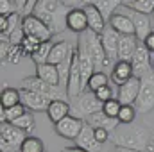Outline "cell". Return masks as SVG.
I'll return each instance as SVG.
<instances>
[{
    "label": "cell",
    "instance_id": "cell-1",
    "mask_svg": "<svg viewBox=\"0 0 154 152\" xmlns=\"http://www.w3.org/2000/svg\"><path fill=\"white\" fill-rule=\"evenodd\" d=\"M152 131L147 129L145 125H136V123H129V125H118L109 136V141L115 147L122 149H131L136 152L147 150L149 141H151Z\"/></svg>",
    "mask_w": 154,
    "mask_h": 152
},
{
    "label": "cell",
    "instance_id": "cell-2",
    "mask_svg": "<svg viewBox=\"0 0 154 152\" xmlns=\"http://www.w3.org/2000/svg\"><path fill=\"white\" fill-rule=\"evenodd\" d=\"M68 11L65 2H57V0H38V5L34 9V16L41 20L47 29L52 34H59L66 29V16Z\"/></svg>",
    "mask_w": 154,
    "mask_h": 152
},
{
    "label": "cell",
    "instance_id": "cell-3",
    "mask_svg": "<svg viewBox=\"0 0 154 152\" xmlns=\"http://www.w3.org/2000/svg\"><path fill=\"white\" fill-rule=\"evenodd\" d=\"M72 106V111L75 113L77 118H81V120H88L90 116H93V114L100 113L102 111V102H99V99L95 97V93H91V91H84V93H81L77 99H74V102L70 104Z\"/></svg>",
    "mask_w": 154,
    "mask_h": 152
},
{
    "label": "cell",
    "instance_id": "cell-4",
    "mask_svg": "<svg viewBox=\"0 0 154 152\" xmlns=\"http://www.w3.org/2000/svg\"><path fill=\"white\" fill-rule=\"evenodd\" d=\"M27 134L14 127L13 123H0V150L2 152H20L22 143L25 141Z\"/></svg>",
    "mask_w": 154,
    "mask_h": 152
},
{
    "label": "cell",
    "instance_id": "cell-5",
    "mask_svg": "<svg viewBox=\"0 0 154 152\" xmlns=\"http://www.w3.org/2000/svg\"><path fill=\"white\" fill-rule=\"evenodd\" d=\"M22 88H23V90H29V91H34V93H39V95L47 97L48 100H65V91H63V88L50 86V84H47L45 81H41L38 75L25 77V79L22 81Z\"/></svg>",
    "mask_w": 154,
    "mask_h": 152
},
{
    "label": "cell",
    "instance_id": "cell-6",
    "mask_svg": "<svg viewBox=\"0 0 154 152\" xmlns=\"http://www.w3.org/2000/svg\"><path fill=\"white\" fill-rule=\"evenodd\" d=\"M134 108L138 113H149L154 109V72L140 79V93Z\"/></svg>",
    "mask_w": 154,
    "mask_h": 152
},
{
    "label": "cell",
    "instance_id": "cell-7",
    "mask_svg": "<svg viewBox=\"0 0 154 152\" xmlns=\"http://www.w3.org/2000/svg\"><path fill=\"white\" fill-rule=\"evenodd\" d=\"M81 39L86 43L91 57H93V63H95V68H102L106 66L109 61H108V56L104 52V47H102V41H100V34H95L91 31H86L84 34H81Z\"/></svg>",
    "mask_w": 154,
    "mask_h": 152
},
{
    "label": "cell",
    "instance_id": "cell-8",
    "mask_svg": "<svg viewBox=\"0 0 154 152\" xmlns=\"http://www.w3.org/2000/svg\"><path fill=\"white\" fill-rule=\"evenodd\" d=\"M131 66H133V74L136 79H143L145 75L154 72L152 65H151V52L143 47V43H138V48L131 59Z\"/></svg>",
    "mask_w": 154,
    "mask_h": 152
},
{
    "label": "cell",
    "instance_id": "cell-9",
    "mask_svg": "<svg viewBox=\"0 0 154 152\" xmlns=\"http://www.w3.org/2000/svg\"><path fill=\"white\" fill-rule=\"evenodd\" d=\"M84 123H86L84 120H81V118L70 114L65 120H61L59 123H56L54 129H56L57 136H61L65 140H74L75 141L77 138H79V134L82 132V129H84Z\"/></svg>",
    "mask_w": 154,
    "mask_h": 152
},
{
    "label": "cell",
    "instance_id": "cell-10",
    "mask_svg": "<svg viewBox=\"0 0 154 152\" xmlns=\"http://www.w3.org/2000/svg\"><path fill=\"white\" fill-rule=\"evenodd\" d=\"M122 13H125L131 20H133V25H134V36L138 38V41H145V38L152 32V25H151V18L147 14H142V13H136V11H131L127 7H120Z\"/></svg>",
    "mask_w": 154,
    "mask_h": 152
},
{
    "label": "cell",
    "instance_id": "cell-11",
    "mask_svg": "<svg viewBox=\"0 0 154 152\" xmlns=\"http://www.w3.org/2000/svg\"><path fill=\"white\" fill-rule=\"evenodd\" d=\"M22 29H23L25 36H34L41 41H50V38H52V32L47 29V25L41 20H38L34 14L22 18Z\"/></svg>",
    "mask_w": 154,
    "mask_h": 152
},
{
    "label": "cell",
    "instance_id": "cell-12",
    "mask_svg": "<svg viewBox=\"0 0 154 152\" xmlns=\"http://www.w3.org/2000/svg\"><path fill=\"white\" fill-rule=\"evenodd\" d=\"M20 95H22V104L25 106L27 111L31 113H39V111H47L50 102L47 97L39 95V93H34V91H29V90H23L20 88Z\"/></svg>",
    "mask_w": 154,
    "mask_h": 152
},
{
    "label": "cell",
    "instance_id": "cell-13",
    "mask_svg": "<svg viewBox=\"0 0 154 152\" xmlns=\"http://www.w3.org/2000/svg\"><path fill=\"white\" fill-rule=\"evenodd\" d=\"M140 93V79L133 77L131 81H127L125 84H122L116 91V100L122 106H134L136 99Z\"/></svg>",
    "mask_w": 154,
    "mask_h": 152
},
{
    "label": "cell",
    "instance_id": "cell-14",
    "mask_svg": "<svg viewBox=\"0 0 154 152\" xmlns=\"http://www.w3.org/2000/svg\"><path fill=\"white\" fill-rule=\"evenodd\" d=\"M84 14H86V20H88V31L95 32V34H102L104 29L108 27V22L106 18L102 16V13L91 4V2H86V5L82 7Z\"/></svg>",
    "mask_w": 154,
    "mask_h": 152
},
{
    "label": "cell",
    "instance_id": "cell-15",
    "mask_svg": "<svg viewBox=\"0 0 154 152\" xmlns=\"http://www.w3.org/2000/svg\"><path fill=\"white\" fill-rule=\"evenodd\" d=\"M100 41L104 47V52L108 56V61L115 65L118 61V41H120V34L115 32L109 25L104 29V32L100 34Z\"/></svg>",
    "mask_w": 154,
    "mask_h": 152
},
{
    "label": "cell",
    "instance_id": "cell-16",
    "mask_svg": "<svg viewBox=\"0 0 154 152\" xmlns=\"http://www.w3.org/2000/svg\"><path fill=\"white\" fill-rule=\"evenodd\" d=\"M108 25L118 32L120 36H134V25H133V20L122 13V11H116L115 14L111 16V20L108 22Z\"/></svg>",
    "mask_w": 154,
    "mask_h": 152
},
{
    "label": "cell",
    "instance_id": "cell-17",
    "mask_svg": "<svg viewBox=\"0 0 154 152\" xmlns=\"http://www.w3.org/2000/svg\"><path fill=\"white\" fill-rule=\"evenodd\" d=\"M75 145L81 147V149H84L86 152H102V145L97 141L93 127L88 125V123H84V129L79 134V138L75 140Z\"/></svg>",
    "mask_w": 154,
    "mask_h": 152
},
{
    "label": "cell",
    "instance_id": "cell-18",
    "mask_svg": "<svg viewBox=\"0 0 154 152\" xmlns=\"http://www.w3.org/2000/svg\"><path fill=\"white\" fill-rule=\"evenodd\" d=\"M66 29L77 34H84L88 31V20L82 11V7H72L66 16Z\"/></svg>",
    "mask_w": 154,
    "mask_h": 152
},
{
    "label": "cell",
    "instance_id": "cell-19",
    "mask_svg": "<svg viewBox=\"0 0 154 152\" xmlns=\"http://www.w3.org/2000/svg\"><path fill=\"white\" fill-rule=\"evenodd\" d=\"M133 77H134V74H133V66H131L129 61H116L115 65H113L109 81L120 88L122 84H125V82L131 81Z\"/></svg>",
    "mask_w": 154,
    "mask_h": 152
},
{
    "label": "cell",
    "instance_id": "cell-20",
    "mask_svg": "<svg viewBox=\"0 0 154 152\" xmlns=\"http://www.w3.org/2000/svg\"><path fill=\"white\" fill-rule=\"evenodd\" d=\"M75 47H72V43L68 41H59V43H54L52 47V52H50V57H48V65H61L65 59H68L72 54H74Z\"/></svg>",
    "mask_w": 154,
    "mask_h": 152
},
{
    "label": "cell",
    "instance_id": "cell-21",
    "mask_svg": "<svg viewBox=\"0 0 154 152\" xmlns=\"http://www.w3.org/2000/svg\"><path fill=\"white\" fill-rule=\"evenodd\" d=\"M70 111H72L70 102H66V100H52L48 109H47V114H48L50 122L56 125L61 120H65L66 116H70Z\"/></svg>",
    "mask_w": 154,
    "mask_h": 152
},
{
    "label": "cell",
    "instance_id": "cell-22",
    "mask_svg": "<svg viewBox=\"0 0 154 152\" xmlns=\"http://www.w3.org/2000/svg\"><path fill=\"white\" fill-rule=\"evenodd\" d=\"M138 38L136 36H120L118 41V61H129L133 59L136 48H138Z\"/></svg>",
    "mask_w": 154,
    "mask_h": 152
},
{
    "label": "cell",
    "instance_id": "cell-23",
    "mask_svg": "<svg viewBox=\"0 0 154 152\" xmlns=\"http://www.w3.org/2000/svg\"><path fill=\"white\" fill-rule=\"evenodd\" d=\"M36 75L45 81L47 84L50 86H56V88H61V79H59V72H57V66L54 65H39L36 66Z\"/></svg>",
    "mask_w": 154,
    "mask_h": 152
},
{
    "label": "cell",
    "instance_id": "cell-24",
    "mask_svg": "<svg viewBox=\"0 0 154 152\" xmlns=\"http://www.w3.org/2000/svg\"><path fill=\"white\" fill-rule=\"evenodd\" d=\"M86 123L91 125L93 129H106V131H109V132H113L116 127L120 125L118 120H115V118H108L102 111L97 113V114H93V116H90V118L86 120Z\"/></svg>",
    "mask_w": 154,
    "mask_h": 152
},
{
    "label": "cell",
    "instance_id": "cell-25",
    "mask_svg": "<svg viewBox=\"0 0 154 152\" xmlns=\"http://www.w3.org/2000/svg\"><path fill=\"white\" fill-rule=\"evenodd\" d=\"M18 104H22L20 90H16V88H4L2 93H0V106H2V109H11V108H14Z\"/></svg>",
    "mask_w": 154,
    "mask_h": 152
},
{
    "label": "cell",
    "instance_id": "cell-26",
    "mask_svg": "<svg viewBox=\"0 0 154 152\" xmlns=\"http://www.w3.org/2000/svg\"><path fill=\"white\" fill-rule=\"evenodd\" d=\"M91 4L102 13V16L106 18V22H109L111 16L122 7V2L120 0H93Z\"/></svg>",
    "mask_w": 154,
    "mask_h": 152
},
{
    "label": "cell",
    "instance_id": "cell-27",
    "mask_svg": "<svg viewBox=\"0 0 154 152\" xmlns=\"http://www.w3.org/2000/svg\"><path fill=\"white\" fill-rule=\"evenodd\" d=\"M122 5L131 9V11L147 14V16L154 14V0H124Z\"/></svg>",
    "mask_w": 154,
    "mask_h": 152
},
{
    "label": "cell",
    "instance_id": "cell-28",
    "mask_svg": "<svg viewBox=\"0 0 154 152\" xmlns=\"http://www.w3.org/2000/svg\"><path fill=\"white\" fill-rule=\"evenodd\" d=\"M52 47H54V45H52L50 41H43L38 48H36V52L31 56V59L36 63V66H39V65H47V63H48V57H50Z\"/></svg>",
    "mask_w": 154,
    "mask_h": 152
},
{
    "label": "cell",
    "instance_id": "cell-29",
    "mask_svg": "<svg viewBox=\"0 0 154 152\" xmlns=\"http://www.w3.org/2000/svg\"><path fill=\"white\" fill-rule=\"evenodd\" d=\"M27 113V109H25V106L23 104H18V106H14V108H11V109H0V118H2V123H13L14 120H18L22 114Z\"/></svg>",
    "mask_w": 154,
    "mask_h": 152
},
{
    "label": "cell",
    "instance_id": "cell-30",
    "mask_svg": "<svg viewBox=\"0 0 154 152\" xmlns=\"http://www.w3.org/2000/svg\"><path fill=\"white\" fill-rule=\"evenodd\" d=\"M108 75L104 74V72H95L93 75H91V79L88 81V91H91V93H95V91H99L100 88H104V86H109L108 84Z\"/></svg>",
    "mask_w": 154,
    "mask_h": 152
},
{
    "label": "cell",
    "instance_id": "cell-31",
    "mask_svg": "<svg viewBox=\"0 0 154 152\" xmlns=\"http://www.w3.org/2000/svg\"><path fill=\"white\" fill-rule=\"evenodd\" d=\"M20 152H45V145L36 136H27L20 147Z\"/></svg>",
    "mask_w": 154,
    "mask_h": 152
},
{
    "label": "cell",
    "instance_id": "cell-32",
    "mask_svg": "<svg viewBox=\"0 0 154 152\" xmlns=\"http://www.w3.org/2000/svg\"><path fill=\"white\" fill-rule=\"evenodd\" d=\"M13 125L18 127V129H22L23 132H31V131L34 129V113L27 111L25 114H22L18 120H14Z\"/></svg>",
    "mask_w": 154,
    "mask_h": 152
},
{
    "label": "cell",
    "instance_id": "cell-33",
    "mask_svg": "<svg viewBox=\"0 0 154 152\" xmlns=\"http://www.w3.org/2000/svg\"><path fill=\"white\" fill-rule=\"evenodd\" d=\"M136 113H138V111H136L134 106H122V109H120V113L116 116V120H118V123H122V125H129V123L134 122Z\"/></svg>",
    "mask_w": 154,
    "mask_h": 152
},
{
    "label": "cell",
    "instance_id": "cell-34",
    "mask_svg": "<svg viewBox=\"0 0 154 152\" xmlns=\"http://www.w3.org/2000/svg\"><path fill=\"white\" fill-rule=\"evenodd\" d=\"M75 52V50H74ZM72 61H74V54L65 59L61 65H57V72H59V79H61V86H68V79H70V72H72Z\"/></svg>",
    "mask_w": 154,
    "mask_h": 152
},
{
    "label": "cell",
    "instance_id": "cell-35",
    "mask_svg": "<svg viewBox=\"0 0 154 152\" xmlns=\"http://www.w3.org/2000/svg\"><path fill=\"white\" fill-rule=\"evenodd\" d=\"M41 43H43V41L38 39V38H34V36H25V39H23L22 45H20L22 50H23V56H32Z\"/></svg>",
    "mask_w": 154,
    "mask_h": 152
},
{
    "label": "cell",
    "instance_id": "cell-36",
    "mask_svg": "<svg viewBox=\"0 0 154 152\" xmlns=\"http://www.w3.org/2000/svg\"><path fill=\"white\" fill-rule=\"evenodd\" d=\"M120 109H122V104H120L116 99H111V100H108L106 104H102V113L106 114L108 118H115L116 120Z\"/></svg>",
    "mask_w": 154,
    "mask_h": 152
},
{
    "label": "cell",
    "instance_id": "cell-37",
    "mask_svg": "<svg viewBox=\"0 0 154 152\" xmlns=\"http://www.w3.org/2000/svg\"><path fill=\"white\" fill-rule=\"evenodd\" d=\"M95 97H97L99 102H102V104H106L108 100L115 99V97H113V90H111V86H104V88H100L99 91H95Z\"/></svg>",
    "mask_w": 154,
    "mask_h": 152
},
{
    "label": "cell",
    "instance_id": "cell-38",
    "mask_svg": "<svg viewBox=\"0 0 154 152\" xmlns=\"http://www.w3.org/2000/svg\"><path fill=\"white\" fill-rule=\"evenodd\" d=\"M23 39H25V32H23V29H22V25H20V27L9 36V43H11L13 47H20Z\"/></svg>",
    "mask_w": 154,
    "mask_h": 152
},
{
    "label": "cell",
    "instance_id": "cell-39",
    "mask_svg": "<svg viewBox=\"0 0 154 152\" xmlns=\"http://www.w3.org/2000/svg\"><path fill=\"white\" fill-rule=\"evenodd\" d=\"M22 57H23V50H22V47H11V52H9L7 63L16 65V63H20V59H22Z\"/></svg>",
    "mask_w": 154,
    "mask_h": 152
},
{
    "label": "cell",
    "instance_id": "cell-40",
    "mask_svg": "<svg viewBox=\"0 0 154 152\" xmlns=\"http://www.w3.org/2000/svg\"><path fill=\"white\" fill-rule=\"evenodd\" d=\"M11 43H9V39H2L0 38V61L2 63H5L7 61V57H9V52H11Z\"/></svg>",
    "mask_w": 154,
    "mask_h": 152
},
{
    "label": "cell",
    "instance_id": "cell-41",
    "mask_svg": "<svg viewBox=\"0 0 154 152\" xmlns=\"http://www.w3.org/2000/svg\"><path fill=\"white\" fill-rule=\"evenodd\" d=\"M93 131H95V138H97V141L100 145L106 143V141H109V136H111L109 131H106V129H93Z\"/></svg>",
    "mask_w": 154,
    "mask_h": 152
},
{
    "label": "cell",
    "instance_id": "cell-42",
    "mask_svg": "<svg viewBox=\"0 0 154 152\" xmlns=\"http://www.w3.org/2000/svg\"><path fill=\"white\" fill-rule=\"evenodd\" d=\"M142 43H143V47H145L151 54H154V31L145 38V41H142Z\"/></svg>",
    "mask_w": 154,
    "mask_h": 152
},
{
    "label": "cell",
    "instance_id": "cell-43",
    "mask_svg": "<svg viewBox=\"0 0 154 152\" xmlns=\"http://www.w3.org/2000/svg\"><path fill=\"white\" fill-rule=\"evenodd\" d=\"M7 31V16H0V32L4 34Z\"/></svg>",
    "mask_w": 154,
    "mask_h": 152
},
{
    "label": "cell",
    "instance_id": "cell-44",
    "mask_svg": "<svg viewBox=\"0 0 154 152\" xmlns=\"http://www.w3.org/2000/svg\"><path fill=\"white\" fill-rule=\"evenodd\" d=\"M61 152H86V150L81 149V147H77V145H74V147H66V149H63Z\"/></svg>",
    "mask_w": 154,
    "mask_h": 152
},
{
    "label": "cell",
    "instance_id": "cell-45",
    "mask_svg": "<svg viewBox=\"0 0 154 152\" xmlns=\"http://www.w3.org/2000/svg\"><path fill=\"white\" fill-rule=\"evenodd\" d=\"M145 152H154V131H152V136H151V141H149V147Z\"/></svg>",
    "mask_w": 154,
    "mask_h": 152
},
{
    "label": "cell",
    "instance_id": "cell-46",
    "mask_svg": "<svg viewBox=\"0 0 154 152\" xmlns=\"http://www.w3.org/2000/svg\"><path fill=\"white\" fill-rule=\"evenodd\" d=\"M113 152H136V150H131V149H122V147H115Z\"/></svg>",
    "mask_w": 154,
    "mask_h": 152
},
{
    "label": "cell",
    "instance_id": "cell-47",
    "mask_svg": "<svg viewBox=\"0 0 154 152\" xmlns=\"http://www.w3.org/2000/svg\"><path fill=\"white\" fill-rule=\"evenodd\" d=\"M152 68H154V61H152Z\"/></svg>",
    "mask_w": 154,
    "mask_h": 152
}]
</instances>
